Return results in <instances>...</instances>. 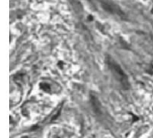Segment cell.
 <instances>
[{
    "instance_id": "6da1fadb",
    "label": "cell",
    "mask_w": 153,
    "mask_h": 138,
    "mask_svg": "<svg viewBox=\"0 0 153 138\" xmlns=\"http://www.w3.org/2000/svg\"><path fill=\"white\" fill-rule=\"evenodd\" d=\"M107 64L109 67L111 72L114 75V77L116 78V79L120 83V85L122 86V87L125 90L130 88V84H129V80L127 76L125 75V73L123 72V70L120 68V66L116 62V61H114L111 57L108 56L107 58Z\"/></svg>"
},
{
    "instance_id": "7a4b0ae2",
    "label": "cell",
    "mask_w": 153,
    "mask_h": 138,
    "mask_svg": "<svg viewBox=\"0 0 153 138\" xmlns=\"http://www.w3.org/2000/svg\"><path fill=\"white\" fill-rule=\"evenodd\" d=\"M91 105L93 108L94 111L97 114H101V107H100V102L98 100V98L96 97L94 95H91Z\"/></svg>"
},
{
    "instance_id": "3957f363",
    "label": "cell",
    "mask_w": 153,
    "mask_h": 138,
    "mask_svg": "<svg viewBox=\"0 0 153 138\" xmlns=\"http://www.w3.org/2000/svg\"><path fill=\"white\" fill-rule=\"evenodd\" d=\"M40 88L42 89L43 91L47 92V93H49L50 91H51V87H50V86L49 84H47V83H40Z\"/></svg>"
},
{
    "instance_id": "277c9868",
    "label": "cell",
    "mask_w": 153,
    "mask_h": 138,
    "mask_svg": "<svg viewBox=\"0 0 153 138\" xmlns=\"http://www.w3.org/2000/svg\"><path fill=\"white\" fill-rule=\"evenodd\" d=\"M148 72L150 73V74L153 75V64H151L150 67V70H148Z\"/></svg>"
},
{
    "instance_id": "5b68a950",
    "label": "cell",
    "mask_w": 153,
    "mask_h": 138,
    "mask_svg": "<svg viewBox=\"0 0 153 138\" xmlns=\"http://www.w3.org/2000/svg\"><path fill=\"white\" fill-rule=\"evenodd\" d=\"M22 138H29V137H27V136H24V137H22Z\"/></svg>"
}]
</instances>
